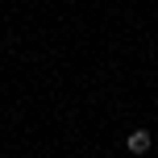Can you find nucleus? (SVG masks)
I'll list each match as a JSON object with an SVG mask.
<instances>
[{
	"label": "nucleus",
	"mask_w": 158,
	"mask_h": 158,
	"mask_svg": "<svg viewBox=\"0 0 158 158\" xmlns=\"http://www.w3.org/2000/svg\"><path fill=\"white\" fill-rule=\"evenodd\" d=\"M125 146H129V150H133V154H146V150H150V133H146V129H133Z\"/></svg>",
	"instance_id": "f257e3e1"
}]
</instances>
